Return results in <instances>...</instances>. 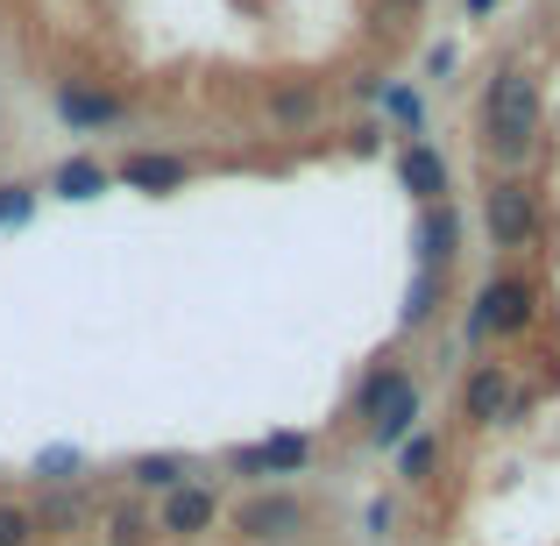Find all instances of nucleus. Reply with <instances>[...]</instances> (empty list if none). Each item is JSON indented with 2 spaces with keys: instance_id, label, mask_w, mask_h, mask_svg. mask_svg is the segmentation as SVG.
Segmentation results:
<instances>
[{
  "instance_id": "obj_18",
  "label": "nucleus",
  "mask_w": 560,
  "mask_h": 546,
  "mask_svg": "<svg viewBox=\"0 0 560 546\" xmlns=\"http://www.w3.org/2000/svg\"><path fill=\"white\" fill-rule=\"evenodd\" d=\"M43 519L22 504V497H0V546H36Z\"/></svg>"
},
{
  "instance_id": "obj_1",
  "label": "nucleus",
  "mask_w": 560,
  "mask_h": 546,
  "mask_svg": "<svg viewBox=\"0 0 560 546\" xmlns=\"http://www.w3.org/2000/svg\"><path fill=\"white\" fill-rule=\"evenodd\" d=\"M547 136V93L525 65H497L476 107V150L490 164V178H525V164L539 156Z\"/></svg>"
},
{
  "instance_id": "obj_6",
  "label": "nucleus",
  "mask_w": 560,
  "mask_h": 546,
  "mask_svg": "<svg viewBox=\"0 0 560 546\" xmlns=\"http://www.w3.org/2000/svg\"><path fill=\"white\" fill-rule=\"evenodd\" d=\"M313 462V433H262V440H242L228 448V476L242 483H284V476H305Z\"/></svg>"
},
{
  "instance_id": "obj_22",
  "label": "nucleus",
  "mask_w": 560,
  "mask_h": 546,
  "mask_svg": "<svg viewBox=\"0 0 560 546\" xmlns=\"http://www.w3.org/2000/svg\"><path fill=\"white\" fill-rule=\"evenodd\" d=\"M142 533H156L142 525V511H114V546H142Z\"/></svg>"
},
{
  "instance_id": "obj_9",
  "label": "nucleus",
  "mask_w": 560,
  "mask_h": 546,
  "mask_svg": "<svg viewBox=\"0 0 560 546\" xmlns=\"http://www.w3.org/2000/svg\"><path fill=\"white\" fill-rule=\"evenodd\" d=\"M213 525H220V490H213V483H178V490H171V497H156V533H164V539H206V533H213Z\"/></svg>"
},
{
  "instance_id": "obj_19",
  "label": "nucleus",
  "mask_w": 560,
  "mask_h": 546,
  "mask_svg": "<svg viewBox=\"0 0 560 546\" xmlns=\"http://www.w3.org/2000/svg\"><path fill=\"white\" fill-rule=\"evenodd\" d=\"M36 199H43V185H22V178H8V185H0V228H22V220L36 213Z\"/></svg>"
},
{
  "instance_id": "obj_17",
  "label": "nucleus",
  "mask_w": 560,
  "mask_h": 546,
  "mask_svg": "<svg viewBox=\"0 0 560 546\" xmlns=\"http://www.w3.org/2000/svg\"><path fill=\"white\" fill-rule=\"evenodd\" d=\"M440 291H447V277H440V270H411V291H405V313H397V327H405V334H419L425 320H433Z\"/></svg>"
},
{
  "instance_id": "obj_11",
  "label": "nucleus",
  "mask_w": 560,
  "mask_h": 546,
  "mask_svg": "<svg viewBox=\"0 0 560 546\" xmlns=\"http://www.w3.org/2000/svg\"><path fill=\"white\" fill-rule=\"evenodd\" d=\"M114 185L150 191V199H171V191L191 185V164H185V156H164V150H136V156H121V164H114Z\"/></svg>"
},
{
  "instance_id": "obj_12",
  "label": "nucleus",
  "mask_w": 560,
  "mask_h": 546,
  "mask_svg": "<svg viewBox=\"0 0 560 546\" xmlns=\"http://www.w3.org/2000/svg\"><path fill=\"white\" fill-rule=\"evenodd\" d=\"M454 248H462V213H454V206H419V234H411L419 270H440V277H447Z\"/></svg>"
},
{
  "instance_id": "obj_20",
  "label": "nucleus",
  "mask_w": 560,
  "mask_h": 546,
  "mask_svg": "<svg viewBox=\"0 0 560 546\" xmlns=\"http://www.w3.org/2000/svg\"><path fill=\"white\" fill-rule=\"evenodd\" d=\"M397 533V504L390 497H370V511H362V539H390Z\"/></svg>"
},
{
  "instance_id": "obj_16",
  "label": "nucleus",
  "mask_w": 560,
  "mask_h": 546,
  "mask_svg": "<svg viewBox=\"0 0 560 546\" xmlns=\"http://www.w3.org/2000/svg\"><path fill=\"white\" fill-rule=\"evenodd\" d=\"M128 483H136L142 497H171L185 483V454H136V462H128Z\"/></svg>"
},
{
  "instance_id": "obj_8",
  "label": "nucleus",
  "mask_w": 560,
  "mask_h": 546,
  "mask_svg": "<svg viewBox=\"0 0 560 546\" xmlns=\"http://www.w3.org/2000/svg\"><path fill=\"white\" fill-rule=\"evenodd\" d=\"M462 419L476 426V433H490V426H504V419H518V369L511 362H476L462 376Z\"/></svg>"
},
{
  "instance_id": "obj_7",
  "label": "nucleus",
  "mask_w": 560,
  "mask_h": 546,
  "mask_svg": "<svg viewBox=\"0 0 560 546\" xmlns=\"http://www.w3.org/2000/svg\"><path fill=\"white\" fill-rule=\"evenodd\" d=\"M305 525H313V511H305V497H291V490H256L242 511H234V533L248 546H291V539H305Z\"/></svg>"
},
{
  "instance_id": "obj_13",
  "label": "nucleus",
  "mask_w": 560,
  "mask_h": 546,
  "mask_svg": "<svg viewBox=\"0 0 560 546\" xmlns=\"http://www.w3.org/2000/svg\"><path fill=\"white\" fill-rule=\"evenodd\" d=\"M270 121L277 128H319L327 121V85H313V79H284V85H270Z\"/></svg>"
},
{
  "instance_id": "obj_14",
  "label": "nucleus",
  "mask_w": 560,
  "mask_h": 546,
  "mask_svg": "<svg viewBox=\"0 0 560 546\" xmlns=\"http://www.w3.org/2000/svg\"><path fill=\"white\" fill-rule=\"evenodd\" d=\"M43 191L65 199V206H85V199H100V191H114V164H100V156H65Z\"/></svg>"
},
{
  "instance_id": "obj_10",
  "label": "nucleus",
  "mask_w": 560,
  "mask_h": 546,
  "mask_svg": "<svg viewBox=\"0 0 560 546\" xmlns=\"http://www.w3.org/2000/svg\"><path fill=\"white\" fill-rule=\"evenodd\" d=\"M397 185L411 191V206H447V156H440V142L411 136L397 150Z\"/></svg>"
},
{
  "instance_id": "obj_15",
  "label": "nucleus",
  "mask_w": 560,
  "mask_h": 546,
  "mask_svg": "<svg viewBox=\"0 0 560 546\" xmlns=\"http://www.w3.org/2000/svg\"><path fill=\"white\" fill-rule=\"evenodd\" d=\"M433 468H440V433H433V426H419V433L397 448V483L419 490V483H433Z\"/></svg>"
},
{
  "instance_id": "obj_3",
  "label": "nucleus",
  "mask_w": 560,
  "mask_h": 546,
  "mask_svg": "<svg viewBox=\"0 0 560 546\" xmlns=\"http://www.w3.org/2000/svg\"><path fill=\"white\" fill-rule=\"evenodd\" d=\"M539 327V284L518 270H497L468 299V341H525Z\"/></svg>"
},
{
  "instance_id": "obj_24",
  "label": "nucleus",
  "mask_w": 560,
  "mask_h": 546,
  "mask_svg": "<svg viewBox=\"0 0 560 546\" xmlns=\"http://www.w3.org/2000/svg\"><path fill=\"white\" fill-rule=\"evenodd\" d=\"M497 8H504V0H468V22H490Z\"/></svg>"
},
{
  "instance_id": "obj_23",
  "label": "nucleus",
  "mask_w": 560,
  "mask_h": 546,
  "mask_svg": "<svg viewBox=\"0 0 560 546\" xmlns=\"http://www.w3.org/2000/svg\"><path fill=\"white\" fill-rule=\"evenodd\" d=\"M425 71H433V79H447V71H454V43H440V50L425 57Z\"/></svg>"
},
{
  "instance_id": "obj_4",
  "label": "nucleus",
  "mask_w": 560,
  "mask_h": 546,
  "mask_svg": "<svg viewBox=\"0 0 560 546\" xmlns=\"http://www.w3.org/2000/svg\"><path fill=\"white\" fill-rule=\"evenodd\" d=\"M482 228H490V248L533 256L539 234H547V199H539V185L533 178H490V191H482Z\"/></svg>"
},
{
  "instance_id": "obj_21",
  "label": "nucleus",
  "mask_w": 560,
  "mask_h": 546,
  "mask_svg": "<svg viewBox=\"0 0 560 546\" xmlns=\"http://www.w3.org/2000/svg\"><path fill=\"white\" fill-rule=\"evenodd\" d=\"M71 468H79V454H71V448L36 454V476H50V483H71Z\"/></svg>"
},
{
  "instance_id": "obj_5",
  "label": "nucleus",
  "mask_w": 560,
  "mask_h": 546,
  "mask_svg": "<svg viewBox=\"0 0 560 546\" xmlns=\"http://www.w3.org/2000/svg\"><path fill=\"white\" fill-rule=\"evenodd\" d=\"M50 114L71 128V136H107V128L128 121V100L100 79H57L50 85Z\"/></svg>"
},
{
  "instance_id": "obj_2",
  "label": "nucleus",
  "mask_w": 560,
  "mask_h": 546,
  "mask_svg": "<svg viewBox=\"0 0 560 546\" xmlns=\"http://www.w3.org/2000/svg\"><path fill=\"white\" fill-rule=\"evenodd\" d=\"M355 419H362V440H370L376 454H397L411 433L425 426V391L419 376H411V362L383 356L370 362V376L355 383Z\"/></svg>"
}]
</instances>
